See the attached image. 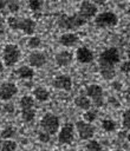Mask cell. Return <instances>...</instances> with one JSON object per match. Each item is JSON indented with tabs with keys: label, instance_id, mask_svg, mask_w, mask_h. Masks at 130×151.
I'll return each mask as SVG.
<instances>
[{
	"label": "cell",
	"instance_id": "1",
	"mask_svg": "<svg viewBox=\"0 0 130 151\" xmlns=\"http://www.w3.org/2000/svg\"><path fill=\"white\" fill-rule=\"evenodd\" d=\"M119 59L121 57L118 50L116 47H109L104 50L98 58L99 67H115V65L119 63Z\"/></svg>",
	"mask_w": 130,
	"mask_h": 151
},
{
	"label": "cell",
	"instance_id": "2",
	"mask_svg": "<svg viewBox=\"0 0 130 151\" xmlns=\"http://www.w3.org/2000/svg\"><path fill=\"white\" fill-rule=\"evenodd\" d=\"M86 24V20L83 19L78 13L72 15L63 14L58 19V26L63 29H74Z\"/></svg>",
	"mask_w": 130,
	"mask_h": 151
},
{
	"label": "cell",
	"instance_id": "3",
	"mask_svg": "<svg viewBox=\"0 0 130 151\" xmlns=\"http://www.w3.org/2000/svg\"><path fill=\"white\" fill-rule=\"evenodd\" d=\"M20 55H21V53H20V50L17 45L7 44L2 51V60H4L5 66L11 67V66L15 65L19 61Z\"/></svg>",
	"mask_w": 130,
	"mask_h": 151
},
{
	"label": "cell",
	"instance_id": "4",
	"mask_svg": "<svg viewBox=\"0 0 130 151\" xmlns=\"http://www.w3.org/2000/svg\"><path fill=\"white\" fill-rule=\"evenodd\" d=\"M40 127L43 131L50 133L51 136L56 134L57 132H59V118L56 114L47 112L40 120Z\"/></svg>",
	"mask_w": 130,
	"mask_h": 151
},
{
	"label": "cell",
	"instance_id": "5",
	"mask_svg": "<svg viewBox=\"0 0 130 151\" xmlns=\"http://www.w3.org/2000/svg\"><path fill=\"white\" fill-rule=\"evenodd\" d=\"M118 24V17L113 12H102L96 15L95 25L99 28L113 27Z\"/></svg>",
	"mask_w": 130,
	"mask_h": 151
},
{
	"label": "cell",
	"instance_id": "6",
	"mask_svg": "<svg viewBox=\"0 0 130 151\" xmlns=\"http://www.w3.org/2000/svg\"><path fill=\"white\" fill-rule=\"evenodd\" d=\"M85 91H86V96L91 99V101L97 107H100L104 105V92L99 85H97V84L87 85Z\"/></svg>",
	"mask_w": 130,
	"mask_h": 151
},
{
	"label": "cell",
	"instance_id": "7",
	"mask_svg": "<svg viewBox=\"0 0 130 151\" xmlns=\"http://www.w3.org/2000/svg\"><path fill=\"white\" fill-rule=\"evenodd\" d=\"M76 129H77L79 138L83 139V140L91 139L95 134V131H96L95 126L90 123H86L85 120H78L76 123Z\"/></svg>",
	"mask_w": 130,
	"mask_h": 151
},
{
	"label": "cell",
	"instance_id": "8",
	"mask_svg": "<svg viewBox=\"0 0 130 151\" xmlns=\"http://www.w3.org/2000/svg\"><path fill=\"white\" fill-rule=\"evenodd\" d=\"M74 138V126L72 123H66L58 132V142L60 144H71Z\"/></svg>",
	"mask_w": 130,
	"mask_h": 151
},
{
	"label": "cell",
	"instance_id": "9",
	"mask_svg": "<svg viewBox=\"0 0 130 151\" xmlns=\"http://www.w3.org/2000/svg\"><path fill=\"white\" fill-rule=\"evenodd\" d=\"M97 6L92 2V1H89V0H84L80 6H79V11H78V14L85 19L86 21L91 18H96L97 15Z\"/></svg>",
	"mask_w": 130,
	"mask_h": 151
},
{
	"label": "cell",
	"instance_id": "10",
	"mask_svg": "<svg viewBox=\"0 0 130 151\" xmlns=\"http://www.w3.org/2000/svg\"><path fill=\"white\" fill-rule=\"evenodd\" d=\"M18 93V87L12 81H5L0 85V99L1 100H11Z\"/></svg>",
	"mask_w": 130,
	"mask_h": 151
},
{
	"label": "cell",
	"instance_id": "11",
	"mask_svg": "<svg viewBox=\"0 0 130 151\" xmlns=\"http://www.w3.org/2000/svg\"><path fill=\"white\" fill-rule=\"evenodd\" d=\"M53 87L63 91H70L72 88V79L67 74H59L52 80Z\"/></svg>",
	"mask_w": 130,
	"mask_h": 151
},
{
	"label": "cell",
	"instance_id": "12",
	"mask_svg": "<svg viewBox=\"0 0 130 151\" xmlns=\"http://www.w3.org/2000/svg\"><path fill=\"white\" fill-rule=\"evenodd\" d=\"M28 63L32 67L40 68L46 64V54L40 51H33L28 55Z\"/></svg>",
	"mask_w": 130,
	"mask_h": 151
},
{
	"label": "cell",
	"instance_id": "13",
	"mask_svg": "<svg viewBox=\"0 0 130 151\" xmlns=\"http://www.w3.org/2000/svg\"><path fill=\"white\" fill-rule=\"evenodd\" d=\"M76 59L82 64H89L93 60V52L85 46L78 47L76 51Z\"/></svg>",
	"mask_w": 130,
	"mask_h": 151
},
{
	"label": "cell",
	"instance_id": "14",
	"mask_svg": "<svg viewBox=\"0 0 130 151\" xmlns=\"http://www.w3.org/2000/svg\"><path fill=\"white\" fill-rule=\"evenodd\" d=\"M73 60V54L70 51H60L56 54V64L60 67H66L69 65H71Z\"/></svg>",
	"mask_w": 130,
	"mask_h": 151
},
{
	"label": "cell",
	"instance_id": "15",
	"mask_svg": "<svg viewBox=\"0 0 130 151\" xmlns=\"http://www.w3.org/2000/svg\"><path fill=\"white\" fill-rule=\"evenodd\" d=\"M79 41V38L76 33H64L59 37V42L60 45L65 46V47H72L76 46Z\"/></svg>",
	"mask_w": 130,
	"mask_h": 151
},
{
	"label": "cell",
	"instance_id": "16",
	"mask_svg": "<svg viewBox=\"0 0 130 151\" xmlns=\"http://www.w3.org/2000/svg\"><path fill=\"white\" fill-rule=\"evenodd\" d=\"M37 24L33 19L31 18H21V22H20V29L27 34V35H32L35 31Z\"/></svg>",
	"mask_w": 130,
	"mask_h": 151
},
{
	"label": "cell",
	"instance_id": "17",
	"mask_svg": "<svg viewBox=\"0 0 130 151\" xmlns=\"http://www.w3.org/2000/svg\"><path fill=\"white\" fill-rule=\"evenodd\" d=\"M19 7L20 6L17 0H0V9L4 13H17L19 11Z\"/></svg>",
	"mask_w": 130,
	"mask_h": 151
},
{
	"label": "cell",
	"instance_id": "18",
	"mask_svg": "<svg viewBox=\"0 0 130 151\" xmlns=\"http://www.w3.org/2000/svg\"><path fill=\"white\" fill-rule=\"evenodd\" d=\"M17 76L18 78L20 79H24V80H31L33 79L34 77V70L31 67V66H20L18 70H17Z\"/></svg>",
	"mask_w": 130,
	"mask_h": 151
},
{
	"label": "cell",
	"instance_id": "19",
	"mask_svg": "<svg viewBox=\"0 0 130 151\" xmlns=\"http://www.w3.org/2000/svg\"><path fill=\"white\" fill-rule=\"evenodd\" d=\"M74 105L80 110L87 111L91 107V99L87 96H78L74 98Z\"/></svg>",
	"mask_w": 130,
	"mask_h": 151
},
{
	"label": "cell",
	"instance_id": "20",
	"mask_svg": "<svg viewBox=\"0 0 130 151\" xmlns=\"http://www.w3.org/2000/svg\"><path fill=\"white\" fill-rule=\"evenodd\" d=\"M33 96L38 101H47L50 98V93L48 91L43 87V86H38L33 90Z\"/></svg>",
	"mask_w": 130,
	"mask_h": 151
},
{
	"label": "cell",
	"instance_id": "21",
	"mask_svg": "<svg viewBox=\"0 0 130 151\" xmlns=\"http://www.w3.org/2000/svg\"><path fill=\"white\" fill-rule=\"evenodd\" d=\"M20 107L21 110H27V109H33L34 107V99L31 96H22L20 98Z\"/></svg>",
	"mask_w": 130,
	"mask_h": 151
},
{
	"label": "cell",
	"instance_id": "22",
	"mask_svg": "<svg viewBox=\"0 0 130 151\" xmlns=\"http://www.w3.org/2000/svg\"><path fill=\"white\" fill-rule=\"evenodd\" d=\"M99 72H100V76L103 77V79H105V80H111L116 76L115 67H99Z\"/></svg>",
	"mask_w": 130,
	"mask_h": 151
},
{
	"label": "cell",
	"instance_id": "23",
	"mask_svg": "<svg viewBox=\"0 0 130 151\" xmlns=\"http://www.w3.org/2000/svg\"><path fill=\"white\" fill-rule=\"evenodd\" d=\"M14 134H15V129H14L13 126H11V125L6 126V127L2 129V131L0 132V137H1L4 140L11 139L12 137H14Z\"/></svg>",
	"mask_w": 130,
	"mask_h": 151
},
{
	"label": "cell",
	"instance_id": "24",
	"mask_svg": "<svg viewBox=\"0 0 130 151\" xmlns=\"http://www.w3.org/2000/svg\"><path fill=\"white\" fill-rule=\"evenodd\" d=\"M15 149H17V143L12 139H6L0 145L1 151H15Z\"/></svg>",
	"mask_w": 130,
	"mask_h": 151
},
{
	"label": "cell",
	"instance_id": "25",
	"mask_svg": "<svg viewBox=\"0 0 130 151\" xmlns=\"http://www.w3.org/2000/svg\"><path fill=\"white\" fill-rule=\"evenodd\" d=\"M35 117V110L34 109H27V110H21V118L27 122L31 123Z\"/></svg>",
	"mask_w": 130,
	"mask_h": 151
},
{
	"label": "cell",
	"instance_id": "26",
	"mask_svg": "<svg viewBox=\"0 0 130 151\" xmlns=\"http://www.w3.org/2000/svg\"><path fill=\"white\" fill-rule=\"evenodd\" d=\"M102 129L106 132H113L116 130V123L112 119H103L102 120Z\"/></svg>",
	"mask_w": 130,
	"mask_h": 151
},
{
	"label": "cell",
	"instance_id": "27",
	"mask_svg": "<svg viewBox=\"0 0 130 151\" xmlns=\"http://www.w3.org/2000/svg\"><path fill=\"white\" fill-rule=\"evenodd\" d=\"M85 147H86L87 151H102L103 150L102 145L96 139H89V142L86 143V146Z\"/></svg>",
	"mask_w": 130,
	"mask_h": 151
},
{
	"label": "cell",
	"instance_id": "28",
	"mask_svg": "<svg viewBox=\"0 0 130 151\" xmlns=\"http://www.w3.org/2000/svg\"><path fill=\"white\" fill-rule=\"evenodd\" d=\"M20 22H21V18L18 17H9L7 19V24L12 29H20Z\"/></svg>",
	"mask_w": 130,
	"mask_h": 151
},
{
	"label": "cell",
	"instance_id": "29",
	"mask_svg": "<svg viewBox=\"0 0 130 151\" xmlns=\"http://www.w3.org/2000/svg\"><path fill=\"white\" fill-rule=\"evenodd\" d=\"M40 45H41V39H40L39 37H37V35H32V37L28 39V41H27V46H28L30 48H32V50L38 48Z\"/></svg>",
	"mask_w": 130,
	"mask_h": 151
},
{
	"label": "cell",
	"instance_id": "30",
	"mask_svg": "<svg viewBox=\"0 0 130 151\" xmlns=\"http://www.w3.org/2000/svg\"><path fill=\"white\" fill-rule=\"evenodd\" d=\"M83 118H84V120L86 122V123H93L95 120H96V118H97V112L96 111H93V110H87V111H85V113L83 114Z\"/></svg>",
	"mask_w": 130,
	"mask_h": 151
},
{
	"label": "cell",
	"instance_id": "31",
	"mask_svg": "<svg viewBox=\"0 0 130 151\" xmlns=\"http://www.w3.org/2000/svg\"><path fill=\"white\" fill-rule=\"evenodd\" d=\"M122 123L123 127L128 131H130V110H125L122 116Z\"/></svg>",
	"mask_w": 130,
	"mask_h": 151
},
{
	"label": "cell",
	"instance_id": "32",
	"mask_svg": "<svg viewBox=\"0 0 130 151\" xmlns=\"http://www.w3.org/2000/svg\"><path fill=\"white\" fill-rule=\"evenodd\" d=\"M28 7L33 12H38L43 7V0H28Z\"/></svg>",
	"mask_w": 130,
	"mask_h": 151
},
{
	"label": "cell",
	"instance_id": "33",
	"mask_svg": "<svg viewBox=\"0 0 130 151\" xmlns=\"http://www.w3.org/2000/svg\"><path fill=\"white\" fill-rule=\"evenodd\" d=\"M38 139H39L41 143H48V142L51 140V134L41 130V131L38 133Z\"/></svg>",
	"mask_w": 130,
	"mask_h": 151
},
{
	"label": "cell",
	"instance_id": "34",
	"mask_svg": "<svg viewBox=\"0 0 130 151\" xmlns=\"http://www.w3.org/2000/svg\"><path fill=\"white\" fill-rule=\"evenodd\" d=\"M119 70L122 73H125V74H130V60H125L119 66Z\"/></svg>",
	"mask_w": 130,
	"mask_h": 151
},
{
	"label": "cell",
	"instance_id": "35",
	"mask_svg": "<svg viewBox=\"0 0 130 151\" xmlns=\"http://www.w3.org/2000/svg\"><path fill=\"white\" fill-rule=\"evenodd\" d=\"M111 87L115 90V91H121L122 90V83L121 81H112L111 83Z\"/></svg>",
	"mask_w": 130,
	"mask_h": 151
},
{
	"label": "cell",
	"instance_id": "36",
	"mask_svg": "<svg viewBox=\"0 0 130 151\" xmlns=\"http://www.w3.org/2000/svg\"><path fill=\"white\" fill-rule=\"evenodd\" d=\"M109 103H110V104H112L115 107H119V105H121V104H119V101H118L116 98H113V97H110V98H109Z\"/></svg>",
	"mask_w": 130,
	"mask_h": 151
},
{
	"label": "cell",
	"instance_id": "37",
	"mask_svg": "<svg viewBox=\"0 0 130 151\" xmlns=\"http://www.w3.org/2000/svg\"><path fill=\"white\" fill-rule=\"evenodd\" d=\"M108 0H92V2L96 5V6H103L106 4Z\"/></svg>",
	"mask_w": 130,
	"mask_h": 151
},
{
	"label": "cell",
	"instance_id": "38",
	"mask_svg": "<svg viewBox=\"0 0 130 151\" xmlns=\"http://www.w3.org/2000/svg\"><path fill=\"white\" fill-rule=\"evenodd\" d=\"M4 67H5V64H4V63L0 60V74L4 72Z\"/></svg>",
	"mask_w": 130,
	"mask_h": 151
},
{
	"label": "cell",
	"instance_id": "39",
	"mask_svg": "<svg viewBox=\"0 0 130 151\" xmlns=\"http://www.w3.org/2000/svg\"><path fill=\"white\" fill-rule=\"evenodd\" d=\"M5 32V28H4V25L2 24H0V34H2Z\"/></svg>",
	"mask_w": 130,
	"mask_h": 151
},
{
	"label": "cell",
	"instance_id": "40",
	"mask_svg": "<svg viewBox=\"0 0 130 151\" xmlns=\"http://www.w3.org/2000/svg\"><path fill=\"white\" fill-rule=\"evenodd\" d=\"M126 55H128V60H130V50L126 52Z\"/></svg>",
	"mask_w": 130,
	"mask_h": 151
},
{
	"label": "cell",
	"instance_id": "41",
	"mask_svg": "<svg viewBox=\"0 0 130 151\" xmlns=\"http://www.w3.org/2000/svg\"><path fill=\"white\" fill-rule=\"evenodd\" d=\"M126 13H128V14H129V15H130V8H129V9H128V11H126Z\"/></svg>",
	"mask_w": 130,
	"mask_h": 151
},
{
	"label": "cell",
	"instance_id": "42",
	"mask_svg": "<svg viewBox=\"0 0 130 151\" xmlns=\"http://www.w3.org/2000/svg\"><path fill=\"white\" fill-rule=\"evenodd\" d=\"M1 110H2V105H1V103H0V112H1Z\"/></svg>",
	"mask_w": 130,
	"mask_h": 151
},
{
	"label": "cell",
	"instance_id": "43",
	"mask_svg": "<svg viewBox=\"0 0 130 151\" xmlns=\"http://www.w3.org/2000/svg\"><path fill=\"white\" fill-rule=\"evenodd\" d=\"M113 151H122V150H113Z\"/></svg>",
	"mask_w": 130,
	"mask_h": 151
}]
</instances>
